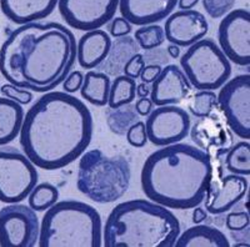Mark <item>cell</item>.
Listing matches in <instances>:
<instances>
[{
  "label": "cell",
  "instance_id": "obj_43",
  "mask_svg": "<svg viewBox=\"0 0 250 247\" xmlns=\"http://www.w3.org/2000/svg\"><path fill=\"white\" fill-rule=\"evenodd\" d=\"M198 3H199V0H178V5H179L180 10L193 9Z\"/></svg>",
  "mask_w": 250,
  "mask_h": 247
},
{
  "label": "cell",
  "instance_id": "obj_13",
  "mask_svg": "<svg viewBox=\"0 0 250 247\" xmlns=\"http://www.w3.org/2000/svg\"><path fill=\"white\" fill-rule=\"evenodd\" d=\"M145 129L148 141L163 148L180 142L189 135L190 116L187 110L179 106H158L148 115Z\"/></svg>",
  "mask_w": 250,
  "mask_h": 247
},
{
  "label": "cell",
  "instance_id": "obj_34",
  "mask_svg": "<svg viewBox=\"0 0 250 247\" xmlns=\"http://www.w3.org/2000/svg\"><path fill=\"white\" fill-rule=\"evenodd\" d=\"M126 140L134 148H144L148 142V135L145 129V122L138 121L129 128L126 131Z\"/></svg>",
  "mask_w": 250,
  "mask_h": 247
},
{
  "label": "cell",
  "instance_id": "obj_11",
  "mask_svg": "<svg viewBox=\"0 0 250 247\" xmlns=\"http://www.w3.org/2000/svg\"><path fill=\"white\" fill-rule=\"evenodd\" d=\"M220 50L229 61L239 66L250 65V13L235 9L224 15L218 28Z\"/></svg>",
  "mask_w": 250,
  "mask_h": 247
},
{
  "label": "cell",
  "instance_id": "obj_14",
  "mask_svg": "<svg viewBox=\"0 0 250 247\" xmlns=\"http://www.w3.org/2000/svg\"><path fill=\"white\" fill-rule=\"evenodd\" d=\"M219 108L205 117L199 120L189 130L191 141L210 156L211 161L222 160L231 146L235 144L234 133L225 122L224 117L219 114Z\"/></svg>",
  "mask_w": 250,
  "mask_h": 247
},
{
  "label": "cell",
  "instance_id": "obj_4",
  "mask_svg": "<svg viewBox=\"0 0 250 247\" xmlns=\"http://www.w3.org/2000/svg\"><path fill=\"white\" fill-rule=\"evenodd\" d=\"M180 222L162 205L149 200H129L117 205L103 228L105 247H173Z\"/></svg>",
  "mask_w": 250,
  "mask_h": 247
},
{
  "label": "cell",
  "instance_id": "obj_44",
  "mask_svg": "<svg viewBox=\"0 0 250 247\" xmlns=\"http://www.w3.org/2000/svg\"><path fill=\"white\" fill-rule=\"evenodd\" d=\"M167 53L170 57V59H178L180 55V48L178 45H174V44H170L167 48Z\"/></svg>",
  "mask_w": 250,
  "mask_h": 247
},
{
  "label": "cell",
  "instance_id": "obj_12",
  "mask_svg": "<svg viewBox=\"0 0 250 247\" xmlns=\"http://www.w3.org/2000/svg\"><path fill=\"white\" fill-rule=\"evenodd\" d=\"M119 0H58L62 18L70 28L80 32L97 30L111 21Z\"/></svg>",
  "mask_w": 250,
  "mask_h": 247
},
{
  "label": "cell",
  "instance_id": "obj_31",
  "mask_svg": "<svg viewBox=\"0 0 250 247\" xmlns=\"http://www.w3.org/2000/svg\"><path fill=\"white\" fill-rule=\"evenodd\" d=\"M236 0H202L203 8L213 19H220L233 10Z\"/></svg>",
  "mask_w": 250,
  "mask_h": 247
},
{
  "label": "cell",
  "instance_id": "obj_22",
  "mask_svg": "<svg viewBox=\"0 0 250 247\" xmlns=\"http://www.w3.org/2000/svg\"><path fill=\"white\" fill-rule=\"evenodd\" d=\"M175 247H229V240L220 230L208 225H196L178 236Z\"/></svg>",
  "mask_w": 250,
  "mask_h": 247
},
{
  "label": "cell",
  "instance_id": "obj_36",
  "mask_svg": "<svg viewBox=\"0 0 250 247\" xmlns=\"http://www.w3.org/2000/svg\"><path fill=\"white\" fill-rule=\"evenodd\" d=\"M145 66L144 57H143L142 53H138V54L134 55L128 63L125 64L124 69H123V73H124L125 76L131 77V79L137 80L140 76V73H142L143 68Z\"/></svg>",
  "mask_w": 250,
  "mask_h": 247
},
{
  "label": "cell",
  "instance_id": "obj_9",
  "mask_svg": "<svg viewBox=\"0 0 250 247\" xmlns=\"http://www.w3.org/2000/svg\"><path fill=\"white\" fill-rule=\"evenodd\" d=\"M216 102L233 133L250 139V75L249 73L228 80L216 95Z\"/></svg>",
  "mask_w": 250,
  "mask_h": 247
},
{
  "label": "cell",
  "instance_id": "obj_42",
  "mask_svg": "<svg viewBox=\"0 0 250 247\" xmlns=\"http://www.w3.org/2000/svg\"><path fill=\"white\" fill-rule=\"evenodd\" d=\"M151 88L149 86V84H145V82H142L139 85H137V90H135V94L139 97H148L150 95Z\"/></svg>",
  "mask_w": 250,
  "mask_h": 247
},
{
  "label": "cell",
  "instance_id": "obj_29",
  "mask_svg": "<svg viewBox=\"0 0 250 247\" xmlns=\"http://www.w3.org/2000/svg\"><path fill=\"white\" fill-rule=\"evenodd\" d=\"M218 108L216 95L211 90H199L188 102V109L195 117H205Z\"/></svg>",
  "mask_w": 250,
  "mask_h": 247
},
{
  "label": "cell",
  "instance_id": "obj_16",
  "mask_svg": "<svg viewBox=\"0 0 250 247\" xmlns=\"http://www.w3.org/2000/svg\"><path fill=\"white\" fill-rule=\"evenodd\" d=\"M209 32V24L198 10H179L170 14L165 21L164 35L170 44L179 48H189L204 39Z\"/></svg>",
  "mask_w": 250,
  "mask_h": 247
},
{
  "label": "cell",
  "instance_id": "obj_37",
  "mask_svg": "<svg viewBox=\"0 0 250 247\" xmlns=\"http://www.w3.org/2000/svg\"><path fill=\"white\" fill-rule=\"evenodd\" d=\"M131 30H133L131 24L123 17L111 19V23L109 24V33L113 38L125 37V35L130 34Z\"/></svg>",
  "mask_w": 250,
  "mask_h": 247
},
{
  "label": "cell",
  "instance_id": "obj_6",
  "mask_svg": "<svg viewBox=\"0 0 250 247\" xmlns=\"http://www.w3.org/2000/svg\"><path fill=\"white\" fill-rule=\"evenodd\" d=\"M130 179V165L124 156H108L99 149H94L82 155L77 188L91 201L111 204L126 193Z\"/></svg>",
  "mask_w": 250,
  "mask_h": 247
},
{
  "label": "cell",
  "instance_id": "obj_2",
  "mask_svg": "<svg viewBox=\"0 0 250 247\" xmlns=\"http://www.w3.org/2000/svg\"><path fill=\"white\" fill-rule=\"evenodd\" d=\"M77 61L74 34L62 24H24L0 48V74L18 88L48 93L62 84Z\"/></svg>",
  "mask_w": 250,
  "mask_h": 247
},
{
  "label": "cell",
  "instance_id": "obj_1",
  "mask_svg": "<svg viewBox=\"0 0 250 247\" xmlns=\"http://www.w3.org/2000/svg\"><path fill=\"white\" fill-rule=\"evenodd\" d=\"M94 121L88 106L65 91H48L24 115L20 145L37 168L60 170L90 145Z\"/></svg>",
  "mask_w": 250,
  "mask_h": 247
},
{
  "label": "cell",
  "instance_id": "obj_10",
  "mask_svg": "<svg viewBox=\"0 0 250 247\" xmlns=\"http://www.w3.org/2000/svg\"><path fill=\"white\" fill-rule=\"evenodd\" d=\"M39 232V219L30 206L17 202L0 209L1 247H34Z\"/></svg>",
  "mask_w": 250,
  "mask_h": 247
},
{
  "label": "cell",
  "instance_id": "obj_18",
  "mask_svg": "<svg viewBox=\"0 0 250 247\" xmlns=\"http://www.w3.org/2000/svg\"><path fill=\"white\" fill-rule=\"evenodd\" d=\"M176 5L178 0H119L118 8L131 25L144 26L168 18Z\"/></svg>",
  "mask_w": 250,
  "mask_h": 247
},
{
  "label": "cell",
  "instance_id": "obj_39",
  "mask_svg": "<svg viewBox=\"0 0 250 247\" xmlns=\"http://www.w3.org/2000/svg\"><path fill=\"white\" fill-rule=\"evenodd\" d=\"M162 66L159 65H151L148 64L143 68L142 73H140V80L145 84H151L156 77L159 76V74L162 73Z\"/></svg>",
  "mask_w": 250,
  "mask_h": 247
},
{
  "label": "cell",
  "instance_id": "obj_21",
  "mask_svg": "<svg viewBox=\"0 0 250 247\" xmlns=\"http://www.w3.org/2000/svg\"><path fill=\"white\" fill-rule=\"evenodd\" d=\"M140 46L134 38L125 37L117 38L111 41L110 49L103 63L97 66V71H102L108 76H119L123 73L125 64L135 54L140 53Z\"/></svg>",
  "mask_w": 250,
  "mask_h": 247
},
{
  "label": "cell",
  "instance_id": "obj_35",
  "mask_svg": "<svg viewBox=\"0 0 250 247\" xmlns=\"http://www.w3.org/2000/svg\"><path fill=\"white\" fill-rule=\"evenodd\" d=\"M144 57L145 65L151 64V65H168L169 61H170V57L168 55L165 49L155 48L150 49V50H145V53L143 54Z\"/></svg>",
  "mask_w": 250,
  "mask_h": 247
},
{
  "label": "cell",
  "instance_id": "obj_41",
  "mask_svg": "<svg viewBox=\"0 0 250 247\" xmlns=\"http://www.w3.org/2000/svg\"><path fill=\"white\" fill-rule=\"evenodd\" d=\"M208 212L205 211V209L199 208V206H195L193 211V222L194 224H202L204 220H207Z\"/></svg>",
  "mask_w": 250,
  "mask_h": 247
},
{
  "label": "cell",
  "instance_id": "obj_19",
  "mask_svg": "<svg viewBox=\"0 0 250 247\" xmlns=\"http://www.w3.org/2000/svg\"><path fill=\"white\" fill-rule=\"evenodd\" d=\"M58 0H0V9L10 21L24 25L48 18Z\"/></svg>",
  "mask_w": 250,
  "mask_h": 247
},
{
  "label": "cell",
  "instance_id": "obj_28",
  "mask_svg": "<svg viewBox=\"0 0 250 247\" xmlns=\"http://www.w3.org/2000/svg\"><path fill=\"white\" fill-rule=\"evenodd\" d=\"M59 200V190L50 182L35 185L28 195L29 206L34 211L43 212Z\"/></svg>",
  "mask_w": 250,
  "mask_h": 247
},
{
  "label": "cell",
  "instance_id": "obj_15",
  "mask_svg": "<svg viewBox=\"0 0 250 247\" xmlns=\"http://www.w3.org/2000/svg\"><path fill=\"white\" fill-rule=\"evenodd\" d=\"M213 177L207 189L204 197L205 211L213 215L230 211L244 199L249 189V181L242 175H225L223 176L222 168L213 162Z\"/></svg>",
  "mask_w": 250,
  "mask_h": 247
},
{
  "label": "cell",
  "instance_id": "obj_3",
  "mask_svg": "<svg viewBox=\"0 0 250 247\" xmlns=\"http://www.w3.org/2000/svg\"><path fill=\"white\" fill-rule=\"evenodd\" d=\"M213 170L210 156L196 146L183 142L163 146L143 165V192L167 209L190 210L204 200Z\"/></svg>",
  "mask_w": 250,
  "mask_h": 247
},
{
  "label": "cell",
  "instance_id": "obj_40",
  "mask_svg": "<svg viewBox=\"0 0 250 247\" xmlns=\"http://www.w3.org/2000/svg\"><path fill=\"white\" fill-rule=\"evenodd\" d=\"M135 110L139 114V116H148L154 109V104L150 100V97H139L135 102Z\"/></svg>",
  "mask_w": 250,
  "mask_h": 247
},
{
  "label": "cell",
  "instance_id": "obj_38",
  "mask_svg": "<svg viewBox=\"0 0 250 247\" xmlns=\"http://www.w3.org/2000/svg\"><path fill=\"white\" fill-rule=\"evenodd\" d=\"M83 80H84V74L79 70L70 71L65 80L62 81V89L65 93L71 94V93H77L80 90L83 85Z\"/></svg>",
  "mask_w": 250,
  "mask_h": 247
},
{
  "label": "cell",
  "instance_id": "obj_27",
  "mask_svg": "<svg viewBox=\"0 0 250 247\" xmlns=\"http://www.w3.org/2000/svg\"><path fill=\"white\" fill-rule=\"evenodd\" d=\"M139 121V114L133 104H126L118 109H110L106 111V124L111 133L123 136L126 133L131 125Z\"/></svg>",
  "mask_w": 250,
  "mask_h": 247
},
{
  "label": "cell",
  "instance_id": "obj_24",
  "mask_svg": "<svg viewBox=\"0 0 250 247\" xmlns=\"http://www.w3.org/2000/svg\"><path fill=\"white\" fill-rule=\"evenodd\" d=\"M110 77L102 71L89 70L83 80L80 94L84 100L94 106H105L108 104Z\"/></svg>",
  "mask_w": 250,
  "mask_h": 247
},
{
  "label": "cell",
  "instance_id": "obj_26",
  "mask_svg": "<svg viewBox=\"0 0 250 247\" xmlns=\"http://www.w3.org/2000/svg\"><path fill=\"white\" fill-rule=\"evenodd\" d=\"M137 82L131 77L119 75L113 80L109 90L108 105L110 109H118L126 104H131L135 100Z\"/></svg>",
  "mask_w": 250,
  "mask_h": 247
},
{
  "label": "cell",
  "instance_id": "obj_8",
  "mask_svg": "<svg viewBox=\"0 0 250 247\" xmlns=\"http://www.w3.org/2000/svg\"><path fill=\"white\" fill-rule=\"evenodd\" d=\"M38 170L25 153L14 148L0 149V201L17 204L38 184Z\"/></svg>",
  "mask_w": 250,
  "mask_h": 247
},
{
  "label": "cell",
  "instance_id": "obj_33",
  "mask_svg": "<svg viewBox=\"0 0 250 247\" xmlns=\"http://www.w3.org/2000/svg\"><path fill=\"white\" fill-rule=\"evenodd\" d=\"M250 217L248 211H231L225 217V226L230 232L249 228Z\"/></svg>",
  "mask_w": 250,
  "mask_h": 247
},
{
  "label": "cell",
  "instance_id": "obj_25",
  "mask_svg": "<svg viewBox=\"0 0 250 247\" xmlns=\"http://www.w3.org/2000/svg\"><path fill=\"white\" fill-rule=\"evenodd\" d=\"M224 168L230 173L249 176L250 175V144L239 141L224 155Z\"/></svg>",
  "mask_w": 250,
  "mask_h": 247
},
{
  "label": "cell",
  "instance_id": "obj_23",
  "mask_svg": "<svg viewBox=\"0 0 250 247\" xmlns=\"http://www.w3.org/2000/svg\"><path fill=\"white\" fill-rule=\"evenodd\" d=\"M24 110L20 104L0 97V146L14 141L23 125Z\"/></svg>",
  "mask_w": 250,
  "mask_h": 247
},
{
  "label": "cell",
  "instance_id": "obj_7",
  "mask_svg": "<svg viewBox=\"0 0 250 247\" xmlns=\"http://www.w3.org/2000/svg\"><path fill=\"white\" fill-rule=\"evenodd\" d=\"M180 66L196 90H216L230 79L231 65L213 39H202L189 46Z\"/></svg>",
  "mask_w": 250,
  "mask_h": 247
},
{
  "label": "cell",
  "instance_id": "obj_30",
  "mask_svg": "<svg viewBox=\"0 0 250 247\" xmlns=\"http://www.w3.org/2000/svg\"><path fill=\"white\" fill-rule=\"evenodd\" d=\"M137 43L139 44L140 49L143 50H150V49L159 48L165 41L164 29L155 24L144 25L135 32Z\"/></svg>",
  "mask_w": 250,
  "mask_h": 247
},
{
  "label": "cell",
  "instance_id": "obj_17",
  "mask_svg": "<svg viewBox=\"0 0 250 247\" xmlns=\"http://www.w3.org/2000/svg\"><path fill=\"white\" fill-rule=\"evenodd\" d=\"M191 85L184 71L175 64H168L151 82L150 100L154 105H176L187 99Z\"/></svg>",
  "mask_w": 250,
  "mask_h": 247
},
{
  "label": "cell",
  "instance_id": "obj_5",
  "mask_svg": "<svg viewBox=\"0 0 250 247\" xmlns=\"http://www.w3.org/2000/svg\"><path fill=\"white\" fill-rule=\"evenodd\" d=\"M39 247H100L103 222L99 212L82 201H57L40 225Z\"/></svg>",
  "mask_w": 250,
  "mask_h": 247
},
{
  "label": "cell",
  "instance_id": "obj_32",
  "mask_svg": "<svg viewBox=\"0 0 250 247\" xmlns=\"http://www.w3.org/2000/svg\"><path fill=\"white\" fill-rule=\"evenodd\" d=\"M0 93L4 97H8L10 100H14L15 102L20 104V105H28L33 101L34 95L30 90H25V89L18 88V86L13 85V84H4L0 88Z\"/></svg>",
  "mask_w": 250,
  "mask_h": 247
},
{
  "label": "cell",
  "instance_id": "obj_20",
  "mask_svg": "<svg viewBox=\"0 0 250 247\" xmlns=\"http://www.w3.org/2000/svg\"><path fill=\"white\" fill-rule=\"evenodd\" d=\"M111 39L104 30L85 32L77 43V60L86 70H93L103 63L109 53Z\"/></svg>",
  "mask_w": 250,
  "mask_h": 247
}]
</instances>
